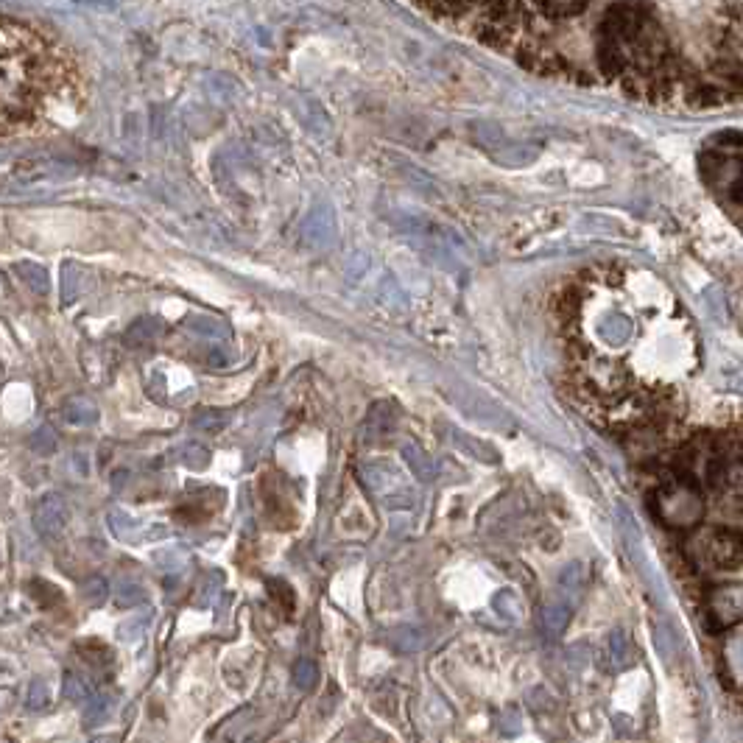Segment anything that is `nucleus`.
I'll list each match as a JSON object with an SVG mask.
<instances>
[{"label":"nucleus","mask_w":743,"mask_h":743,"mask_svg":"<svg viewBox=\"0 0 743 743\" xmlns=\"http://www.w3.org/2000/svg\"><path fill=\"white\" fill-rule=\"evenodd\" d=\"M657 514L665 526L693 528L704 514V500L699 487L688 475H676L657 492Z\"/></svg>","instance_id":"nucleus-1"},{"label":"nucleus","mask_w":743,"mask_h":743,"mask_svg":"<svg viewBox=\"0 0 743 743\" xmlns=\"http://www.w3.org/2000/svg\"><path fill=\"white\" fill-rule=\"evenodd\" d=\"M693 551L696 565H704L707 570H738L743 565V531L716 528Z\"/></svg>","instance_id":"nucleus-2"},{"label":"nucleus","mask_w":743,"mask_h":743,"mask_svg":"<svg viewBox=\"0 0 743 743\" xmlns=\"http://www.w3.org/2000/svg\"><path fill=\"white\" fill-rule=\"evenodd\" d=\"M581 380L584 386H590V392L609 397V400H621L629 392V372L626 366L618 361H609L604 355H593L581 364Z\"/></svg>","instance_id":"nucleus-3"},{"label":"nucleus","mask_w":743,"mask_h":743,"mask_svg":"<svg viewBox=\"0 0 743 743\" xmlns=\"http://www.w3.org/2000/svg\"><path fill=\"white\" fill-rule=\"evenodd\" d=\"M707 623L713 632H724L743 623V584L716 587L707 595Z\"/></svg>","instance_id":"nucleus-4"},{"label":"nucleus","mask_w":743,"mask_h":743,"mask_svg":"<svg viewBox=\"0 0 743 743\" xmlns=\"http://www.w3.org/2000/svg\"><path fill=\"white\" fill-rule=\"evenodd\" d=\"M364 478L366 484L372 487V492H378L380 498L386 500L389 506H408L411 503V492L408 487L400 481V475L394 473L389 464H366L364 467Z\"/></svg>","instance_id":"nucleus-5"},{"label":"nucleus","mask_w":743,"mask_h":743,"mask_svg":"<svg viewBox=\"0 0 743 743\" xmlns=\"http://www.w3.org/2000/svg\"><path fill=\"white\" fill-rule=\"evenodd\" d=\"M68 503L59 498V495H48L37 503L34 509V526L40 531L42 537H59L65 526H68Z\"/></svg>","instance_id":"nucleus-6"},{"label":"nucleus","mask_w":743,"mask_h":743,"mask_svg":"<svg viewBox=\"0 0 743 743\" xmlns=\"http://www.w3.org/2000/svg\"><path fill=\"white\" fill-rule=\"evenodd\" d=\"M635 643L626 632H609L607 640H604V649H601V665L607 671H626L629 665H635Z\"/></svg>","instance_id":"nucleus-7"},{"label":"nucleus","mask_w":743,"mask_h":743,"mask_svg":"<svg viewBox=\"0 0 743 743\" xmlns=\"http://www.w3.org/2000/svg\"><path fill=\"white\" fill-rule=\"evenodd\" d=\"M595 336H598L601 344H607L612 350H618V347L632 341V319L621 311L604 313V316L595 322Z\"/></svg>","instance_id":"nucleus-8"},{"label":"nucleus","mask_w":743,"mask_h":743,"mask_svg":"<svg viewBox=\"0 0 743 743\" xmlns=\"http://www.w3.org/2000/svg\"><path fill=\"white\" fill-rule=\"evenodd\" d=\"M526 3L542 20H551V23L573 20L590 6V0H526Z\"/></svg>","instance_id":"nucleus-9"},{"label":"nucleus","mask_w":743,"mask_h":743,"mask_svg":"<svg viewBox=\"0 0 743 743\" xmlns=\"http://www.w3.org/2000/svg\"><path fill=\"white\" fill-rule=\"evenodd\" d=\"M336 241V221L327 210H319L308 218L305 224V244H311L313 249H327V246Z\"/></svg>","instance_id":"nucleus-10"},{"label":"nucleus","mask_w":743,"mask_h":743,"mask_svg":"<svg viewBox=\"0 0 743 743\" xmlns=\"http://www.w3.org/2000/svg\"><path fill=\"white\" fill-rule=\"evenodd\" d=\"M721 657H724L727 679H732L735 685H743V629H735L724 637Z\"/></svg>","instance_id":"nucleus-11"},{"label":"nucleus","mask_w":743,"mask_h":743,"mask_svg":"<svg viewBox=\"0 0 743 743\" xmlns=\"http://www.w3.org/2000/svg\"><path fill=\"white\" fill-rule=\"evenodd\" d=\"M570 609H573V601L565 598V595H556L551 598L545 609H542V626L551 632V635H559V632H565V626L570 621Z\"/></svg>","instance_id":"nucleus-12"},{"label":"nucleus","mask_w":743,"mask_h":743,"mask_svg":"<svg viewBox=\"0 0 743 743\" xmlns=\"http://www.w3.org/2000/svg\"><path fill=\"white\" fill-rule=\"evenodd\" d=\"M403 459H406L408 470L417 475L419 481H433L436 478V467H433L431 456L422 447L411 445V442L403 445Z\"/></svg>","instance_id":"nucleus-13"},{"label":"nucleus","mask_w":743,"mask_h":743,"mask_svg":"<svg viewBox=\"0 0 743 743\" xmlns=\"http://www.w3.org/2000/svg\"><path fill=\"white\" fill-rule=\"evenodd\" d=\"M62 417L73 422V425H90L98 419V408H95L93 400H87V397H68L65 400V408H62Z\"/></svg>","instance_id":"nucleus-14"},{"label":"nucleus","mask_w":743,"mask_h":743,"mask_svg":"<svg viewBox=\"0 0 743 743\" xmlns=\"http://www.w3.org/2000/svg\"><path fill=\"white\" fill-rule=\"evenodd\" d=\"M584 584H587V573H584V565H579V562L562 568V573H559V595H565L570 601L584 590Z\"/></svg>","instance_id":"nucleus-15"},{"label":"nucleus","mask_w":743,"mask_h":743,"mask_svg":"<svg viewBox=\"0 0 743 743\" xmlns=\"http://www.w3.org/2000/svg\"><path fill=\"white\" fill-rule=\"evenodd\" d=\"M492 607H495V612H498L506 623H517L523 618V601H520L517 593H512V590H500V593L495 595V601H492Z\"/></svg>","instance_id":"nucleus-16"},{"label":"nucleus","mask_w":743,"mask_h":743,"mask_svg":"<svg viewBox=\"0 0 743 743\" xmlns=\"http://www.w3.org/2000/svg\"><path fill=\"white\" fill-rule=\"evenodd\" d=\"M109 528H112V531H115V534L126 542L146 540V537L140 534V523L132 520V517H126L121 509H112V512H109Z\"/></svg>","instance_id":"nucleus-17"},{"label":"nucleus","mask_w":743,"mask_h":743,"mask_svg":"<svg viewBox=\"0 0 743 743\" xmlns=\"http://www.w3.org/2000/svg\"><path fill=\"white\" fill-rule=\"evenodd\" d=\"M188 327L190 330H196L199 336L230 338V327L224 325L221 319H216V316H204V313H199V316H190Z\"/></svg>","instance_id":"nucleus-18"},{"label":"nucleus","mask_w":743,"mask_h":743,"mask_svg":"<svg viewBox=\"0 0 743 743\" xmlns=\"http://www.w3.org/2000/svg\"><path fill=\"white\" fill-rule=\"evenodd\" d=\"M17 274L34 294H48V271L37 263H17Z\"/></svg>","instance_id":"nucleus-19"},{"label":"nucleus","mask_w":743,"mask_h":743,"mask_svg":"<svg viewBox=\"0 0 743 743\" xmlns=\"http://www.w3.org/2000/svg\"><path fill=\"white\" fill-rule=\"evenodd\" d=\"M112 713V699L109 696H93L90 702H87V710H84V727H101L104 721Z\"/></svg>","instance_id":"nucleus-20"},{"label":"nucleus","mask_w":743,"mask_h":743,"mask_svg":"<svg viewBox=\"0 0 743 743\" xmlns=\"http://www.w3.org/2000/svg\"><path fill=\"white\" fill-rule=\"evenodd\" d=\"M62 274H65V277H62V297H65V302H73V299L82 294V269L68 263V266L62 269Z\"/></svg>","instance_id":"nucleus-21"},{"label":"nucleus","mask_w":743,"mask_h":743,"mask_svg":"<svg viewBox=\"0 0 743 743\" xmlns=\"http://www.w3.org/2000/svg\"><path fill=\"white\" fill-rule=\"evenodd\" d=\"M316 679H319V671H316V665L311 660H299L294 665V682L302 690H311L316 685Z\"/></svg>","instance_id":"nucleus-22"},{"label":"nucleus","mask_w":743,"mask_h":743,"mask_svg":"<svg viewBox=\"0 0 743 743\" xmlns=\"http://www.w3.org/2000/svg\"><path fill=\"white\" fill-rule=\"evenodd\" d=\"M392 643L400 651H417L422 649V635L417 629H397L392 635Z\"/></svg>","instance_id":"nucleus-23"},{"label":"nucleus","mask_w":743,"mask_h":743,"mask_svg":"<svg viewBox=\"0 0 743 743\" xmlns=\"http://www.w3.org/2000/svg\"><path fill=\"white\" fill-rule=\"evenodd\" d=\"M31 450H37L42 456H48V453H54L56 450V436L51 428H40V431H34L31 436Z\"/></svg>","instance_id":"nucleus-24"},{"label":"nucleus","mask_w":743,"mask_h":743,"mask_svg":"<svg viewBox=\"0 0 743 743\" xmlns=\"http://www.w3.org/2000/svg\"><path fill=\"white\" fill-rule=\"evenodd\" d=\"M65 696H68L70 702H87L90 688H87V682L79 679V676H65Z\"/></svg>","instance_id":"nucleus-25"},{"label":"nucleus","mask_w":743,"mask_h":743,"mask_svg":"<svg viewBox=\"0 0 743 743\" xmlns=\"http://www.w3.org/2000/svg\"><path fill=\"white\" fill-rule=\"evenodd\" d=\"M154 562L163 570H179V565H185V554L176 551V548H168V551H157Z\"/></svg>","instance_id":"nucleus-26"},{"label":"nucleus","mask_w":743,"mask_h":743,"mask_svg":"<svg viewBox=\"0 0 743 743\" xmlns=\"http://www.w3.org/2000/svg\"><path fill=\"white\" fill-rule=\"evenodd\" d=\"M207 461H210V453L199 445H188L185 447V464L193 467V470H199V467H207Z\"/></svg>","instance_id":"nucleus-27"},{"label":"nucleus","mask_w":743,"mask_h":743,"mask_svg":"<svg viewBox=\"0 0 743 743\" xmlns=\"http://www.w3.org/2000/svg\"><path fill=\"white\" fill-rule=\"evenodd\" d=\"M115 598H118V604H143L146 601V593L137 587V584H121V590L115 593Z\"/></svg>","instance_id":"nucleus-28"},{"label":"nucleus","mask_w":743,"mask_h":743,"mask_svg":"<svg viewBox=\"0 0 743 743\" xmlns=\"http://www.w3.org/2000/svg\"><path fill=\"white\" fill-rule=\"evenodd\" d=\"M657 646H660V654L665 660H671V654H674L676 646V635L668 629V626H660L657 629Z\"/></svg>","instance_id":"nucleus-29"},{"label":"nucleus","mask_w":743,"mask_h":743,"mask_svg":"<svg viewBox=\"0 0 743 743\" xmlns=\"http://www.w3.org/2000/svg\"><path fill=\"white\" fill-rule=\"evenodd\" d=\"M28 707H31V710L48 707V688H45L42 682H31V690H28Z\"/></svg>","instance_id":"nucleus-30"},{"label":"nucleus","mask_w":743,"mask_h":743,"mask_svg":"<svg viewBox=\"0 0 743 743\" xmlns=\"http://www.w3.org/2000/svg\"><path fill=\"white\" fill-rule=\"evenodd\" d=\"M104 595H107V581L104 579H90L84 584V598H87V604H98Z\"/></svg>","instance_id":"nucleus-31"},{"label":"nucleus","mask_w":743,"mask_h":743,"mask_svg":"<svg viewBox=\"0 0 743 743\" xmlns=\"http://www.w3.org/2000/svg\"><path fill=\"white\" fill-rule=\"evenodd\" d=\"M143 629H146V621H143V618H140V621L123 623V626H121V640H126V643H137Z\"/></svg>","instance_id":"nucleus-32"},{"label":"nucleus","mask_w":743,"mask_h":743,"mask_svg":"<svg viewBox=\"0 0 743 743\" xmlns=\"http://www.w3.org/2000/svg\"><path fill=\"white\" fill-rule=\"evenodd\" d=\"M216 590H221V576H210V581L204 584L202 595H199V604L207 607V604H210V598L216 595Z\"/></svg>","instance_id":"nucleus-33"},{"label":"nucleus","mask_w":743,"mask_h":743,"mask_svg":"<svg viewBox=\"0 0 743 743\" xmlns=\"http://www.w3.org/2000/svg\"><path fill=\"white\" fill-rule=\"evenodd\" d=\"M196 425H210V428H221L224 425V417H199L196 419Z\"/></svg>","instance_id":"nucleus-34"}]
</instances>
